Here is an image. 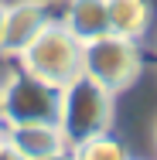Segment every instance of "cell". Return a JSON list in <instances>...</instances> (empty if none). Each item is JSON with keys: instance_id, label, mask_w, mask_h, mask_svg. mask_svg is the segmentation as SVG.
<instances>
[{"instance_id": "cell-1", "label": "cell", "mask_w": 157, "mask_h": 160, "mask_svg": "<svg viewBox=\"0 0 157 160\" xmlns=\"http://www.w3.org/2000/svg\"><path fill=\"white\" fill-rule=\"evenodd\" d=\"M113 96L106 85H99L89 75H75L72 82L62 85V106H58V129H62L65 143L79 147L86 140H92L99 133H109L113 126Z\"/></svg>"}, {"instance_id": "cell-2", "label": "cell", "mask_w": 157, "mask_h": 160, "mask_svg": "<svg viewBox=\"0 0 157 160\" xmlns=\"http://www.w3.org/2000/svg\"><path fill=\"white\" fill-rule=\"evenodd\" d=\"M17 58H21L24 72H31V75L62 89L65 82H72L82 72V44L68 34V28L62 21H48Z\"/></svg>"}, {"instance_id": "cell-3", "label": "cell", "mask_w": 157, "mask_h": 160, "mask_svg": "<svg viewBox=\"0 0 157 160\" xmlns=\"http://www.w3.org/2000/svg\"><path fill=\"white\" fill-rule=\"evenodd\" d=\"M62 89L38 78L31 72H14L0 85V119L7 126L21 123H58Z\"/></svg>"}, {"instance_id": "cell-4", "label": "cell", "mask_w": 157, "mask_h": 160, "mask_svg": "<svg viewBox=\"0 0 157 160\" xmlns=\"http://www.w3.org/2000/svg\"><path fill=\"white\" fill-rule=\"evenodd\" d=\"M82 75L96 78L109 92H123L140 75V48L120 34H102L82 44Z\"/></svg>"}, {"instance_id": "cell-5", "label": "cell", "mask_w": 157, "mask_h": 160, "mask_svg": "<svg viewBox=\"0 0 157 160\" xmlns=\"http://www.w3.org/2000/svg\"><path fill=\"white\" fill-rule=\"evenodd\" d=\"M48 21L51 17H48L41 0L7 3L3 7V28H0V55H21Z\"/></svg>"}, {"instance_id": "cell-6", "label": "cell", "mask_w": 157, "mask_h": 160, "mask_svg": "<svg viewBox=\"0 0 157 160\" xmlns=\"http://www.w3.org/2000/svg\"><path fill=\"white\" fill-rule=\"evenodd\" d=\"M7 143L24 160H41V157L58 153V150H68L58 123H21V126H7Z\"/></svg>"}, {"instance_id": "cell-7", "label": "cell", "mask_w": 157, "mask_h": 160, "mask_svg": "<svg viewBox=\"0 0 157 160\" xmlns=\"http://www.w3.org/2000/svg\"><path fill=\"white\" fill-rule=\"evenodd\" d=\"M62 24L68 28V34H72L79 44L109 34V10H106V0H68V3H65Z\"/></svg>"}, {"instance_id": "cell-8", "label": "cell", "mask_w": 157, "mask_h": 160, "mask_svg": "<svg viewBox=\"0 0 157 160\" xmlns=\"http://www.w3.org/2000/svg\"><path fill=\"white\" fill-rule=\"evenodd\" d=\"M106 10H109V31L130 41H140L154 17L150 0H106Z\"/></svg>"}, {"instance_id": "cell-9", "label": "cell", "mask_w": 157, "mask_h": 160, "mask_svg": "<svg viewBox=\"0 0 157 160\" xmlns=\"http://www.w3.org/2000/svg\"><path fill=\"white\" fill-rule=\"evenodd\" d=\"M68 150H72V160H130L126 143L116 140L113 133H99V136L79 143V147H68Z\"/></svg>"}, {"instance_id": "cell-10", "label": "cell", "mask_w": 157, "mask_h": 160, "mask_svg": "<svg viewBox=\"0 0 157 160\" xmlns=\"http://www.w3.org/2000/svg\"><path fill=\"white\" fill-rule=\"evenodd\" d=\"M0 160H24V157H21V153H17V150L7 143V147H0Z\"/></svg>"}, {"instance_id": "cell-11", "label": "cell", "mask_w": 157, "mask_h": 160, "mask_svg": "<svg viewBox=\"0 0 157 160\" xmlns=\"http://www.w3.org/2000/svg\"><path fill=\"white\" fill-rule=\"evenodd\" d=\"M41 160H72V150H58V153H51V157H41Z\"/></svg>"}, {"instance_id": "cell-12", "label": "cell", "mask_w": 157, "mask_h": 160, "mask_svg": "<svg viewBox=\"0 0 157 160\" xmlns=\"http://www.w3.org/2000/svg\"><path fill=\"white\" fill-rule=\"evenodd\" d=\"M0 147H7V123L0 119Z\"/></svg>"}, {"instance_id": "cell-13", "label": "cell", "mask_w": 157, "mask_h": 160, "mask_svg": "<svg viewBox=\"0 0 157 160\" xmlns=\"http://www.w3.org/2000/svg\"><path fill=\"white\" fill-rule=\"evenodd\" d=\"M3 7H7V3H3V0H0V28H3Z\"/></svg>"}, {"instance_id": "cell-14", "label": "cell", "mask_w": 157, "mask_h": 160, "mask_svg": "<svg viewBox=\"0 0 157 160\" xmlns=\"http://www.w3.org/2000/svg\"><path fill=\"white\" fill-rule=\"evenodd\" d=\"M41 3H48V0H41Z\"/></svg>"}]
</instances>
